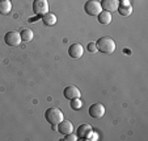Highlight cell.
<instances>
[{"label":"cell","instance_id":"14","mask_svg":"<svg viewBox=\"0 0 148 141\" xmlns=\"http://www.w3.org/2000/svg\"><path fill=\"white\" fill-rule=\"evenodd\" d=\"M20 36H21V41H24V42H30L32 40H33V37H34V33H33L32 29L25 28V29L21 31Z\"/></svg>","mask_w":148,"mask_h":141},{"label":"cell","instance_id":"15","mask_svg":"<svg viewBox=\"0 0 148 141\" xmlns=\"http://www.w3.org/2000/svg\"><path fill=\"white\" fill-rule=\"evenodd\" d=\"M12 11V3L11 0H0V13L7 15Z\"/></svg>","mask_w":148,"mask_h":141},{"label":"cell","instance_id":"13","mask_svg":"<svg viewBox=\"0 0 148 141\" xmlns=\"http://www.w3.org/2000/svg\"><path fill=\"white\" fill-rule=\"evenodd\" d=\"M42 21H43V24L47 26H53L56 24V16L54 13H51V12H47L46 15H43L42 16Z\"/></svg>","mask_w":148,"mask_h":141},{"label":"cell","instance_id":"20","mask_svg":"<svg viewBox=\"0 0 148 141\" xmlns=\"http://www.w3.org/2000/svg\"><path fill=\"white\" fill-rule=\"evenodd\" d=\"M97 138H98V135H97V133H93V131H92V132H90V135L88 136L85 140H97Z\"/></svg>","mask_w":148,"mask_h":141},{"label":"cell","instance_id":"17","mask_svg":"<svg viewBox=\"0 0 148 141\" xmlns=\"http://www.w3.org/2000/svg\"><path fill=\"white\" fill-rule=\"evenodd\" d=\"M83 107V102L80 100V98H75V99H71V108L73 111H79L81 110Z\"/></svg>","mask_w":148,"mask_h":141},{"label":"cell","instance_id":"7","mask_svg":"<svg viewBox=\"0 0 148 141\" xmlns=\"http://www.w3.org/2000/svg\"><path fill=\"white\" fill-rule=\"evenodd\" d=\"M68 54H70L71 58H75V59L80 58V57L84 54L83 45H81V44H79V42L72 44V45L70 46V49H68Z\"/></svg>","mask_w":148,"mask_h":141},{"label":"cell","instance_id":"3","mask_svg":"<svg viewBox=\"0 0 148 141\" xmlns=\"http://www.w3.org/2000/svg\"><path fill=\"white\" fill-rule=\"evenodd\" d=\"M84 11L87 12L89 16H97L102 8H101V3L98 0H88L87 3L84 4Z\"/></svg>","mask_w":148,"mask_h":141},{"label":"cell","instance_id":"6","mask_svg":"<svg viewBox=\"0 0 148 141\" xmlns=\"http://www.w3.org/2000/svg\"><path fill=\"white\" fill-rule=\"evenodd\" d=\"M105 112H106V108L101 103H95L89 107V115L95 119H101L105 115Z\"/></svg>","mask_w":148,"mask_h":141},{"label":"cell","instance_id":"12","mask_svg":"<svg viewBox=\"0 0 148 141\" xmlns=\"http://www.w3.org/2000/svg\"><path fill=\"white\" fill-rule=\"evenodd\" d=\"M97 19H98V23L100 24L108 25V24L112 23V13L108 11H101L100 13L97 15Z\"/></svg>","mask_w":148,"mask_h":141},{"label":"cell","instance_id":"10","mask_svg":"<svg viewBox=\"0 0 148 141\" xmlns=\"http://www.w3.org/2000/svg\"><path fill=\"white\" fill-rule=\"evenodd\" d=\"M63 95H64V98L66 99H75V98H80V90H79L76 86H72V85H70V86H67V87L63 90Z\"/></svg>","mask_w":148,"mask_h":141},{"label":"cell","instance_id":"4","mask_svg":"<svg viewBox=\"0 0 148 141\" xmlns=\"http://www.w3.org/2000/svg\"><path fill=\"white\" fill-rule=\"evenodd\" d=\"M33 12L38 16H43L49 12V1L47 0H34L33 1Z\"/></svg>","mask_w":148,"mask_h":141},{"label":"cell","instance_id":"9","mask_svg":"<svg viewBox=\"0 0 148 141\" xmlns=\"http://www.w3.org/2000/svg\"><path fill=\"white\" fill-rule=\"evenodd\" d=\"M58 131L59 133H62V135H68V133H72L73 132V125L72 123L70 122V120H66V119H63L60 123H59L58 125Z\"/></svg>","mask_w":148,"mask_h":141},{"label":"cell","instance_id":"18","mask_svg":"<svg viewBox=\"0 0 148 141\" xmlns=\"http://www.w3.org/2000/svg\"><path fill=\"white\" fill-rule=\"evenodd\" d=\"M87 50L89 51V53H96V51H97V45H96V42H89L88 44Z\"/></svg>","mask_w":148,"mask_h":141},{"label":"cell","instance_id":"19","mask_svg":"<svg viewBox=\"0 0 148 141\" xmlns=\"http://www.w3.org/2000/svg\"><path fill=\"white\" fill-rule=\"evenodd\" d=\"M67 137L63 138V141H76L77 140V136L73 135V133H68V135H66Z\"/></svg>","mask_w":148,"mask_h":141},{"label":"cell","instance_id":"8","mask_svg":"<svg viewBox=\"0 0 148 141\" xmlns=\"http://www.w3.org/2000/svg\"><path fill=\"white\" fill-rule=\"evenodd\" d=\"M118 7H119V1L118 0H102L101 1V8L102 11H108V12H117Z\"/></svg>","mask_w":148,"mask_h":141},{"label":"cell","instance_id":"11","mask_svg":"<svg viewBox=\"0 0 148 141\" xmlns=\"http://www.w3.org/2000/svg\"><path fill=\"white\" fill-rule=\"evenodd\" d=\"M90 132H92V127H90L89 124H81L80 127L77 128L76 136H77V138H84V140H85V138L90 135Z\"/></svg>","mask_w":148,"mask_h":141},{"label":"cell","instance_id":"16","mask_svg":"<svg viewBox=\"0 0 148 141\" xmlns=\"http://www.w3.org/2000/svg\"><path fill=\"white\" fill-rule=\"evenodd\" d=\"M117 11L119 12L121 16H130L132 13V7H131V4L130 6H119Z\"/></svg>","mask_w":148,"mask_h":141},{"label":"cell","instance_id":"5","mask_svg":"<svg viewBox=\"0 0 148 141\" xmlns=\"http://www.w3.org/2000/svg\"><path fill=\"white\" fill-rule=\"evenodd\" d=\"M4 42L8 46H17L21 44V36L18 32H7L4 36Z\"/></svg>","mask_w":148,"mask_h":141},{"label":"cell","instance_id":"2","mask_svg":"<svg viewBox=\"0 0 148 141\" xmlns=\"http://www.w3.org/2000/svg\"><path fill=\"white\" fill-rule=\"evenodd\" d=\"M45 117L46 120H47L49 123H50L51 125H54V127H56V125L59 124V123L64 119V115H63V112H62L59 108L56 107H50L46 110L45 112Z\"/></svg>","mask_w":148,"mask_h":141},{"label":"cell","instance_id":"1","mask_svg":"<svg viewBox=\"0 0 148 141\" xmlns=\"http://www.w3.org/2000/svg\"><path fill=\"white\" fill-rule=\"evenodd\" d=\"M96 45H97V50H100L101 53H106V54L114 53L115 48H117L114 40L110 38V37H106V36L98 38L97 42H96Z\"/></svg>","mask_w":148,"mask_h":141}]
</instances>
